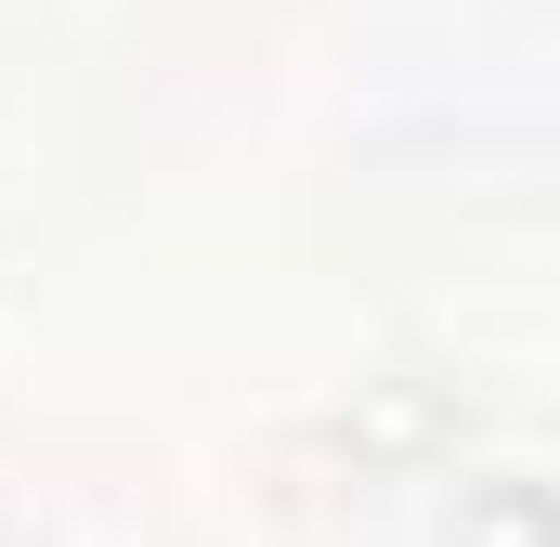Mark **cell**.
<instances>
[{
    "label": "cell",
    "mask_w": 560,
    "mask_h": 547,
    "mask_svg": "<svg viewBox=\"0 0 560 547\" xmlns=\"http://www.w3.org/2000/svg\"><path fill=\"white\" fill-rule=\"evenodd\" d=\"M443 443H456V379H418V365H392V379H352V405H339V456H352V469H378V482H418Z\"/></svg>",
    "instance_id": "1"
},
{
    "label": "cell",
    "mask_w": 560,
    "mask_h": 547,
    "mask_svg": "<svg viewBox=\"0 0 560 547\" xmlns=\"http://www.w3.org/2000/svg\"><path fill=\"white\" fill-rule=\"evenodd\" d=\"M443 547H560V482H535V469H469L456 509H443Z\"/></svg>",
    "instance_id": "2"
}]
</instances>
